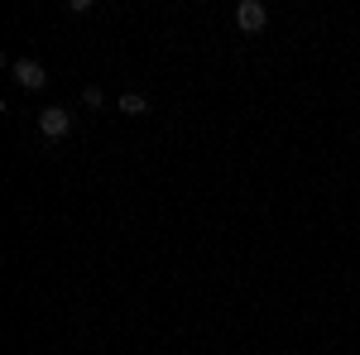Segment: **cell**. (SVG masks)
I'll return each mask as SVG.
<instances>
[{"mask_svg":"<svg viewBox=\"0 0 360 355\" xmlns=\"http://www.w3.org/2000/svg\"><path fill=\"white\" fill-rule=\"evenodd\" d=\"M120 110H125V115H149V101H144L139 91H125V96H120Z\"/></svg>","mask_w":360,"mask_h":355,"instance_id":"cell-4","label":"cell"},{"mask_svg":"<svg viewBox=\"0 0 360 355\" xmlns=\"http://www.w3.org/2000/svg\"><path fill=\"white\" fill-rule=\"evenodd\" d=\"M10 72H15V82H20V86H29V91H39V86L49 82L44 63H34V58H20V63H10Z\"/></svg>","mask_w":360,"mask_h":355,"instance_id":"cell-2","label":"cell"},{"mask_svg":"<svg viewBox=\"0 0 360 355\" xmlns=\"http://www.w3.org/2000/svg\"><path fill=\"white\" fill-rule=\"evenodd\" d=\"M236 25L245 29V34H259V29L269 25V10H264L259 0H240V5H236Z\"/></svg>","mask_w":360,"mask_h":355,"instance_id":"cell-1","label":"cell"},{"mask_svg":"<svg viewBox=\"0 0 360 355\" xmlns=\"http://www.w3.org/2000/svg\"><path fill=\"white\" fill-rule=\"evenodd\" d=\"M39 130H44L49 139H63L68 130H72V115H68L63 106H49V110H39Z\"/></svg>","mask_w":360,"mask_h":355,"instance_id":"cell-3","label":"cell"}]
</instances>
